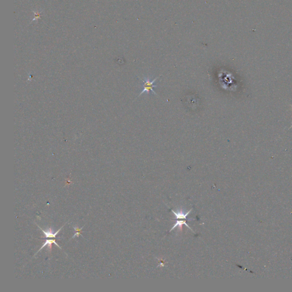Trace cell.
Masks as SVG:
<instances>
[{"mask_svg": "<svg viewBox=\"0 0 292 292\" xmlns=\"http://www.w3.org/2000/svg\"><path fill=\"white\" fill-rule=\"evenodd\" d=\"M161 76V75L159 77H156L154 79H153L152 80H151L149 79V78H146L145 77L144 79H141L142 81L143 82V84H142V92L141 93V94L139 95V97L141 96L142 94H143L144 93H149L150 91H152V93H153L155 95H157V94L155 93V91L153 90V88L154 87H157V85H155L154 84V82L156 80V79H157L159 78H160Z\"/></svg>", "mask_w": 292, "mask_h": 292, "instance_id": "1", "label": "cell"}, {"mask_svg": "<svg viewBox=\"0 0 292 292\" xmlns=\"http://www.w3.org/2000/svg\"><path fill=\"white\" fill-rule=\"evenodd\" d=\"M38 227H39V229H41V230L43 232L44 235H45V237H46V238H49V237H50V238H54V237H55L56 235L58 233V232H59V231L62 229V228L64 227V226H62L61 228H59V229H58V230L56 232H55V233H54V232H53V230L51 228H49L47 230H46V231H45V230H43L42 229H41V228H40L38 225Z\"/></svg>", "mask_w": 292, "mask_h": 292, "instance_id": "2", "label": "cell"}, {"mask_svg": "<svg viewBox=\"0 0 292 292\" xmlns=\"http://www.w3.org/2000/svg\"><path fill=\"white\" fill-rule=\"evenodd\" d=\"M192 209L190 210L189 211H188L186 214L184 213L182 210H180V211H179L178 212H176L175 211H174L173 210H171V211L174 213L175 218L176 219H186L187 216L190 214V212L192 211Z\"/></svg>", "mask_w": 292, "mask_h": 292, "instance_id": "3", "label": "cell"}, {"mask_svg": "<svg viewBox=\"0 0 292 292\" xmlns=\"http://www.w3.org/2000/svg\"><path fill=\"white\" fill-rule=\"evenodd\" d=\"M52 243L55 244V245H57L58 248H59L60 249H61V247H59V246L57 244V243H56L55 240H54V239H53V240H46L45 241V244H44L43 245V246H42V247H41V248L39 249V251L36 252V253H38V252H39V251H40L42 249H43L44 247H45V246H46V245H48V248H49V251H51V248H52L51 244H52Z\"/></svg>", "mask_w": 292, "mask_h": 292, "instance_id": "4", "label": "cell"}, {"mask_svg": "<svg viewBox=\"0 0 292 292\" xmlns=\"http://www.w3.org/2000/svg\"><path fill=\"white\" fill-rule=\"evenodd\" d=\"M182 225H186V226H187V227H188L189 229H191L192 232H194V231L192 229V228H191V227H190V226H189V225H188L186 223L185 220V221H184V220H180H180H178V221L175 222V225H174V226H173V227H172V228L170 229V230L169 231V232H171L172 230H174V229H175L176 226H179V229L182 230Z\"/></svg>", "mask_w": 292, "mask_h": 292, "instance_id": "5", "label": "cell"}, {"mask_svg": "<svg viewBox=\"0 0 292 292\" xmlns=\"http://www.w3.org/2000/svg\"><path fill=\"white\" fill-rule=\"evenodd\" d=\"M83 227H82V228H78V227H76V226H73V228H74L75 230L76 231V233H75L74 235H73V237H72V239L74 238L75 236H77V237H79V236H82V235L81 234L80 231L82 230V229Z\"/></svg>", "mask_w": 292, "mask_h": 292, "instance_id": "6", "label": "cell"}, {"mask_svg": "<svg viewBox=\"0 0 292 292\" xmlns=\"http://www.w3.org/2000/svg\"><path fill=\"white\" fill-rule=\"evenodd\" d=\"M33 12L34 13V14H35V17H34V18H33V19L32 20V21H34V20H36V21H37V20H38V19H39V18H40V16H41V13H42V11H33Z\"/></svg>", "mask_w": 292, "mask_h": 292, "instance_id": "7", "label": "cell"}, {"mask_svg": "<svg viewBox=\"0 0 292 292\" xmlns=\"http://www.w3.org/2000/svg\"><path fill=\"white\" fill-rule=\"evenodd\" d=\"M292 126H291V127H290V128H289V129H290V128H292Z\"/></svg>", "mask_w": 292, "mask_h": 292, "instance_id": "8", "label": "cell"}, {"mask_svg": "<svg viewBox=\"0 0 292 292\" xmlns=\"http://www.w3.org/2000/svg\"><path fill=\"white\" fill-rule=\"evenodd\" d=\"M290 106H291V107H292V105H290Z\"/></svg>", "mask_w": 292, "mask_h": 292, "instance_id": "9", "label": "cell"}]
</instances>
